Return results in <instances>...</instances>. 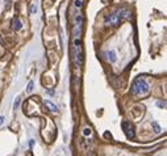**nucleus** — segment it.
Masks as SVG:
<instances>
[{"instance_id":"f257e3e1","label":"nucleus","mask_w":167,"mask_h":156,"mask_svg":"<svg viewBox=\"0 0 167 156\" xmlns=\"http://www.w3.org/2000/svg\"><path fill=\"white\" fill-rule=\"evenodd\" d=\"M149 91H150V87L144 77H137L130 88V93L133 96H144V94L149 93Z\"/></svg>"},{"instance_id":"f03ea898","label":"nucleus","mask_w":167,"mask_h":156,"mask_svg":"<svg viewBox=\"0 0 167 156\" xmlns=\"http://www.w3.org/2000/svg\"><path fill=\"white\" fill-rule=\"evenodd\" d=\"M105 25L107 26H117L120 24V17L117 14V12H112V13L105 16Z\"/></svg>"},{"instance_id":"7ed1b4c3","label":"nucleus","mask_w":167,"mask_h":156,"mask_svg":"<svg viewBox=\"0 0 167 156\" xmlns=\"http://www.w3.org/2000/svg\"><path fill=\"white\" fill-rule=\"evenodd\" d=\"M122 130H124L126 138H129V139L134 138V130H133V126L130 125V122H128V121L122 122Z\"/></svg>"},{"instance_id":"20e7f679","label":"nucleus","mask_w":167,"mask_h":156,"mask_svg":"<svg viewBox=\"0 0 167 156\" xmlns=\"http://www.w3.org/2000/svg\"><path fill=\"white\" fill-rule=\"evenodd\" d=\"M117 14H119L120 20H130L132 18V12L129 11V9H126V8L120 9V11L117 12Z\"/></svg>"},{"instance_id":"39448f33","label":"nucleus","mask_w":167,"mask_h":156,"mask_svg":"<svg viewBox=\"0 0 167 156\" xmlns=\"http://www.w3.org/2000/svg\"><path fill=\"white\" fill-rule=\"evenodd\" d=\"M12 29H13L14 31H19L23 29V24H21V21L17 18V17H14L13 20H12Z\"/></svg>"},{"instance_id":"423d86ee","label":"nucleus","mask_w":167,"mask_h":156,"mask_svg":"<svg viewBox=\"0 0 167 156\" xmlns=\"http://www.w3.org/2000/svg\"><path fill=\"white\" fill-rule=\"evenodd\" d=\"M43 105H45L46 108H48L50 112H53V113H57V112H58L57 105H54L53 102H51V101H49V100H46V101L43 102Z\"/></svg>"},{"instance_id":"0eeeda50","label":"nucleus","mask_w":167,"mask_h":156,"mask_svg":"<svg viewBox=\"0 0 167 156\" xmlns=\"http://www.w3.org/2000/svg\"><path fill=\"white\" fill-rule=\"evenodd\" d=\"M80 33H82V25H75L72 29V34L75 37H79Z\"/></svg>"},{"instance_id":"6e6552de","label":"nucleus","mask_w":167,"mask_h":156,"mask_svg":"<svg viewBox=\"0 0 167 156\" xmlns=\"http://www.w3.org/2000/svg\"><path fill=\"white\" fill-rule=\"evenodd\" d=\"M108 58H109V60H110L112 63L116 62V59H117V58H116V53H115L113 50H110L109 53H108Z\"/></svg>"},{"instance_id":"1a4fd4ad","label":"nucleus","mask_w":167,"mask_h":156,"mask_svg":"<svg viewBox=\"0 0 167 156\" xmlns=\"http://www.w3.org/2000/svg\"><path fill=\"white\" fill-rule=\"evenodd\" d=\"M151 126H153V129H154V133L159 134V133H161V131H162L161 126H159V125H158V123H157V122H154V121H153V122H151Z\"/></svg>"},{"instance_id":"9d476101","label":"nucleus","mask_w":167,"mask_h":156,"mask_svg":"<svg viewBox=\"0 0 167 156\" xmlns=\"http://www.w3.org/2000/svg\"><path fill=\"white\" fill-rule=\"evenodd\" d=\"M83 24V16L82 14H77L75 16V25H82Z\"/></svg>"},{"instance_id":"9b49d317","label":"nucleus","mask_w":167,"mask_h":156,"mask_svg":"<svg viewBox=\"0 0 167 156\" xmlns=\"http://www.w3.org/2000/svg\"><path fill=\"white\" fill-rule=\"evenodd\" d=\"M32 91H33V81H29L28 88H26V92H28V93H30Z\"/></svg>"},{"instance_id":"f8f14e48","label":"nucleus","mask_w":167,"mask_h":156,"mask_svg":"<svg viewBox=\"0 0 167 156\" xmlns=\"http://www.w3.org/2000/svg\"><path fill=\"white\" fill-rule=\"evenodd\" d=\"M74 5L77 7V8H82V1H80V0H75V1H74Z\"/></svg>"},{"instance_id":"ddd939ff","label":"nucleus","mask_w":167,"mask_h":156,"mask_svg":"<svg viewBox=\"0 0 167 156\" xmlns=\"http://www.w3.org/2000/svg\"><path fill=\"white\" fill-rule=\"evenodd\" d=\"M36 12H37V7L33 4V5H30V13L32 14H36Z\"/></svg>"},{"instance_id":"4468645a","label":"nucleus","mask_w":167,"mask_h":156,"mask_svg":"<svg viewBox=\"0 0 167 156\" xmlns=\"http://www.w3.org/2000/svg\"><path fill=\"white\" fill-rule=\"evenodd\" d=\"M157 105H158L159 108H162V109H163L164 106H166V102H164V101H158V102H157Z\"/></svg>"},{"instance_id":"2eb2a0df","label":"nucleus","mask_w":167,"mask_h":156,"mask_svg":"<svg viewBox=\"0 0 167 156\" xmlns=\"http://www.w3.org/2000/svg\"><path fill=\"white\" fill-rule=\"evenodd\" d=\"M20 97H17V99H16V101H14V109H17V108H19V105H20Z\"/></svg>"},{"instance_id":"dca6fc26","label":"nucleus","mask_w":167,"mask_h":156,"mask_svg":"<svg viewBox=\"0 0 167 156\" xmlns=\"http://www.w3.org/2000/svg\"><path fill=\"white\" fill-rule=\"evenodd\" d=\"M90 134H91V129L87 127V129L84 130V135H90Z\"/></svg>"},{"instance_id":"f3484780","label":"nucleus","mask_w":167,"mask_h":156,"mask_svg":"<svg viewBox=\"0 0 167 156\" xmlns=\"http://www.w3.org/2000/svg\"><path fill=\"white\" fill-rule=\"evenodd\" d=\"M4 123V117H0V126Z\"/></svg>"}]
</instances>
